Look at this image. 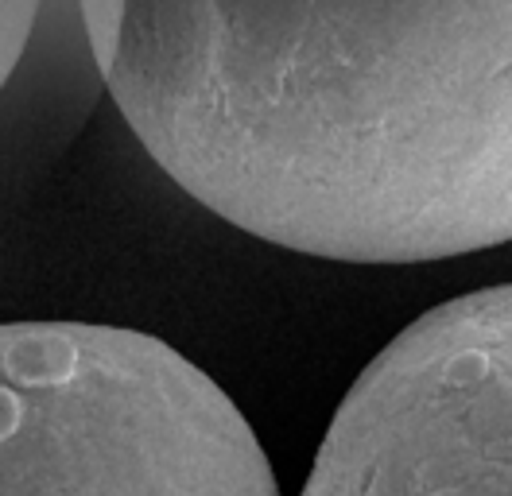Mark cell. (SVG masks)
<instances>
[{
  "label": "cell",
  "mask_w": 512,
  "mask_h": 496,
  "mask_svg": "<svg viewBox=\"0 0 512 496\" xmlns=\"http://www.w3.org/2000/svg\"><path fill=\"white\" fill-rule=\"evenodd\" d=\"M74 4H78L82 35H86V43H90V55H94L97 74H101L109 55H113V43H117L121 4H125V0H74Z\"/></svg>",
  "instance_id": "5"
},
{
  "label": "cell",
  "mask_w": 512,
  "mask_h": 496,
  "mask_svg": "<svg viewBox=\"0 0 512 496\" xmlns=\"http://www.w3.org/2000/svg\"><path fill=\"white\" fill-rule=\"evenodd\" d=\"M493 4H505V8H509V0H493Z\"/></svg>",
  "instance_id": "6"
},
{
  "label": "cell",
  "mask_w": 512,
  "mask_h": 496,
  "mask_svg": "<svg viewBox=\"0 0 512 496\" xmlns=\"http://www.w3.org/2000/svg\"><path fill=\"white\" fill-rule=\"evenodd\" d=\"M39 4L43 0H0V90L8 86L20 59L28 55Z\"/></svg>",
  "instance_id": "4"
},
{
  "label": "cell",
  "mask_w": 512,
  "mask_h": 496,
  "mask_svg": "<svg viewBox=\"0 0 512 496\" xmlns=\"http://www.w3.org/2000/svg\"><path fill=\"white\" fill-rule=\"evenodd\" d=\"M0 496H280L249 419L167 341L0 322Z\"/></svg>",
  "instance_id": "2"
},
{
  "label": "cell",
  "mask_w": 512,
  "mask_h": 496,
  "mask_svg": "<svg viewBox=\"0 0 512 496\" xmlns=\"http://www.w3.org/2000/svg\"><path fill=\"white\" fill-rule=\"evenodd\" d=\"M512 8L125 0L101 78L198 206L338 264L512 237Z\"/></svg>",
  "instance_id": "1"
},
{
  "label": "cell",
  "mask_w": 512,
  "mask_h": 496,
  "mask_svg": "<svg viewBox=\"0 0 512 496\" xmlns=\"http://www.w3.org/2000/svg\"><path fill=\"white\" fill-rule=\"evenodd\" d=\"M303 496H512V287L427 310L338 403Z\"/></svg>",
  "instance_id": "3"
}]
</instances>
